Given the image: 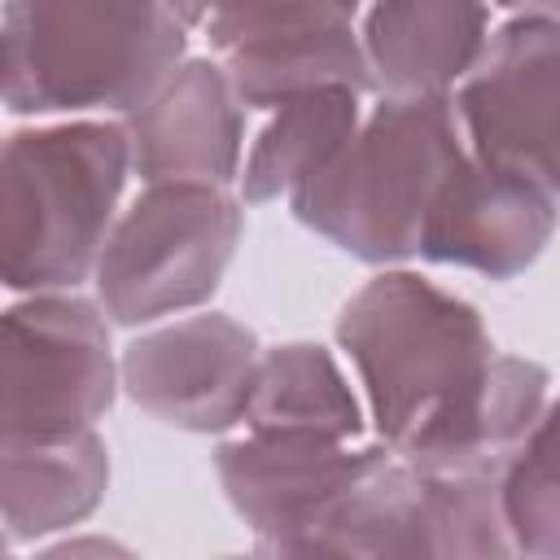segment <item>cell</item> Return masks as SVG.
I'll return each instance as SVG.
<instances>
[{
	"label": "cell",
	"instance_id": "1",
	"mask_svg": "<svg viewBox=\"0 0 560 560\" xmlns=\"http://www.w3.org/2000/svg\"><path fill=\"white\" fill-rule=\"evenodd\" d=\"M332 337L350 359L372 438L411 464L451 442L499 354L468 298L407 267L363 280L346 298Z\"/></svg>",
	"mask_w": 560,
	"mask_h": 560
},
{
	"label": "cell",
	"instance_id": "2",
	"mask_svg": "<svg viewBox=\"0 0 560 560\" xmlns=\"http://www.w3.org/2000/svg\"><path fill=\"white\" fill-rule=\"evenodd\" d=\"M188 57L166 0H9L4 105L44 114H131Z\"/></svg>",
	"mask_w": 560,
	"mask_h": 560
},
{
	"label": "cell",
	"instance_id": "3",
	"mask_svg": "<svg viewBox=\"0 0 560 560\" xmlns=\"http://www.w3.org/2000/svg\"><path fill=\"white\" fill-rule=\"evenodd\" d=\"M468 140L455 96H381L346 149L289 197V214L341 254L398 267L420 258V232Z\"/></svg>",
	"mask_w": 560,
	"mask_h": 560
},
{
	"label": "cell",
	"instance_id": "4",
	"mask_svg": "<svg viewBox=\"0 0 560 560\" xmlns=\"http://www.w3.org/2000/svg\"><path fill=\"white\" fill-rule=\"evenodd\" d=\"M131 175V140L109 118L18 127L0 153V276L13 293L92 280Z\"/></svg>",
	"mask_w": 560,
	"mask_h": 560
},
{
	"label": "cell",
	"instance_id": "5",
	"mask_svg": "<svg viewBox=\"0 0 560 560\" xmlns=\"http://www.w3.org/2000/svg\"><path fill=\"white\" fill-rule=\"evenodd\" d=\"M245 232V201L228 184H144L118 210L92 284L96 302L118 328L158 324L206 306Z\"/></svg>",
	"mask_w": 560,
	"mask_h": 560
},
{
	"label": "cell",
	"instance_id": "6",
	"mask_svg": "<svg viewBox=\"0 0 560 560\" xmlns=\"http://www.w3.org/2000/svg\"><path fill=\"white\" fill-rule=\"evenodd\" d=\"M101 302L74 289L22 293L0 315V438L96 429L122 389Z\"/></svg>",
	"mask_w": 560,
	"mask_h": 560
},
{
	"label": "cell",
	"instance_id": "7",
	"mask_svg": "<svg viewBox=\"0 0 560 560\" xmlns=\"http://www.w3.org/2000/svg\"><path fill=\"white\" fill-rule=\"evenodd\" d=\"M451 96L468 153L560 201V13L525 9L499 22Z\"/></svg>",
	"mask_w": 560,
	"mask_h": 560
},
{
	"label": "cell",
	"instance_id": "8",
	"mask_svg": "<svg viewBox=\"0 0 560 560\" xmlns=\"http://www.w3.org/2000/svg\"><path fill=\"white\" fill-rule=\"evenodd\" d=\"M262 346L254 328L223 311H192L136 332L122 354V394L158 424L184 433H228L241 424Z\"/></svg>",
	"mask_w": 560,
	"mask_h": 560
},
{
	"label": "cell",
	"instance_id": "9",
	"mask_svg": "<svg viewBox=\"0 0 560 560\" xmlns=\"http://www.w3.org/2000/svg\"><path fill=\"white\" fill-rule=\"evenodd\" d=\"M381 438L346 442L289 429H241L214 446V477L258 551L289 556L315 512L376 455Z\"/></svg>",
	"mask_w": 560,
	"mask_h": 560
},
{
	"label": "cell",
	"instance_id": "10",
	"mask_svg": "<svg viewBox=\"0 0 560 560\" xmlns=\"http://www.w3.org/2000/svg\"><path fill=\"white\" fill-rule=\"evenodd\" d=\"M556 223L560 201L547 188L499 162L464 153L429 206L420 258L490 280H512L542 258Z\"/></svg>",
	"mask_w": 560,
	"mask_h": 560
},
{
	"label": "cell",
	"instance_id": "11",
	"mask_svg": "<svg viewBox=\"0 0 560 560\" xmlns=\"http://www.w3.org/2000/svg\"><path fill=\"white\" fill-rule=\"evenodd\" d=\"M140 184H228L245 162V101L223 61L184 57L179 70L122 118Z\"/></svg>",
	"mask_w": 560,
	"mask_h": 560
},
{
	"label": "cell",
	"instance_id": "12",
	"mask_svg": "<svg viewBox=\"0 0 560 560\" xmlns=\"http://www.w3.org/2000/svg\"><path fill=\"white\" fill-rule=\"evenodd\" d=\"M359 39L381 96L455 92L490 39V0H372Z\"/></svg>",
	"mask_w": 560,
	"mask_h": 560
},
{
	"label": "cell",
	"instance_id": "13",
	"mask_svg": "<svg viewBox=\"0 0 560 560\" xmlns=\"http://www.w3.org/2000/svg\"><path fill=\"white\" fill-rule=\"evenodd\" d=\"M109 490V446L96 429L66 438H0L4 542H39L83 525Z\"/></svg>",
	"mask_w": 560,
	"mask_h": 560
},
{
	"label": "cell",
	"instance_id": "14",
	"mask_svg": "<svg viewBox=\"0 0 560 560\" xmlns=\"http://www.w3.org/2000/svg\"><path fill=\"white\" fill-rule=\"evenodd\" d=\"M245 109H280L319 88L372 92L359 22H280L219 48Z\"/></svg>",
	"mask_w": 560,
	"mask_h": 560
},
{
	"label": "cell",
	"instance_id": "15",
	"mask_svg": "<svg viewBox=\"0 0 560 560\" xmlns=\"http://www.w3.org/2000/svg\"><path fill=\"white\" fill-rule=\"evenodd\" d=\"M363 92L354 88H319L298 101H284L271 109L254 144L245 149L236 192L245 206H267L280 197H293L302 184H311L359 131L363 122Z\"/></svg>",
	"mask_w": 560,
	"mask_h": 560
},
{
	"label": "cell",
	"instance_id": "16",
	"mask_svg": "<svg viewBox=\"0 0 560 560\" xmlns=\"http://www.w3.org/2000/svg\"><path fill=\"white\" fill-rule=\"evenodd\" d=\"M241 429H289L359 442L368 424L363 394L341 372L337 354L319 341H280L258 359V376Z\"/></svg>",
	"mask_w": 560,
	"mask_h": 560
},
{
	"label": "cell",
	"instance_id": "17",
	"mask_svg": "<svg viewBox=\"0 0 560 560\" xmlns=\"http://www.w3.org/2000/svg\"><path fill=\"white\" fill-rule=\"evenodd\" d=\"M551 398V372L521 354H494L490 376L464 416V424L451 433L446 446H438L416 468L424 472H481L503 477L516 451L525 446L529 429L538 424L542 407Z\"/></svg>",
	"mask_w": 560,
	"mask_h": 560
},
{
	"label": "cell",
	"instance_id": "18",
	"mask_svg": "<svg viewBox=\"0 0 560 560\" xmlns=\"http://www.w3.org/2000/svg\"><path fill=\"white\" fill-rule=\"evenodd\" d=\"M503 516L516 556L560 560V389L503 472Z\"/></svg>",
	"mask_w": 560,
	"mask_h": 560
},
{
	"label": "cell",
	"instance_id": "19",
	"mask_svg": "<svg viewBox=\"0 0 560 560\" xmlns=\"http://www.w3.org/2000/svg\"><path fill=\"white\" fill-rule=\"evenodd\" d=\"M372 0H223V9L206 22L210 48H228L232 39L280 26V22H359Z\"/></svg>",
	"mask_w": 560,
	"mask_h": 560
},
{
	"label": "cell",
	"instance_id": "20",
	"mask_svg": "<svg viewBox=\"0 0 560 560\" xmlns=\"http://www.w3.org/2000/svg\"><path fill=\"white\" fill-rule=\"evenodd\" d=\"M175 13H179V22L188 26V31H206V22L223 9V0H166Z\"/></svg>",
	"mask_w": 560,
	"mask_h": 560
},
{
	"label": "cell",
	"instance_id": "21",
	"mask_svg": "<svg viewBox=\"0 0 560 560\" xmlns=\"http://www.w3.org/2000/svg\"><path fill=\"white\" fill-rule=\"evenodd\" d=\"M490 4H503V9H512V13H525V9H547V13H556V0H490Z\"/></svg>",
	"mask_w": 560,
	"mask_h": 560
},
{
	"label": "cell",
	"instance_id": "22",
	"mask_svg": "<svg viewBox=\"0 0 560 560\" xmlns=\"http://www.w3.org/2000/svg\"><path fill=\"white\" fill-rule=\"evenodd\" d=\"M556 13H560V0H556Z\"/></svg>",
	"mask_w": 560,
	"mask_h": 560
}]
</instances>
